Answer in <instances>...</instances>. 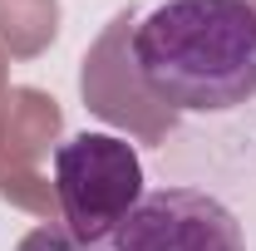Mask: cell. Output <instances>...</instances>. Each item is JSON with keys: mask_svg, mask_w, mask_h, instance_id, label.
<instances>
[{"mask_svg": "<svg viewBox=\"0 0 256 251\" xmlns=\"http://www.w3.org/2000/svg\"><path fill=\"white\" fill-rule=\"evenodd\" d=\"M54 192L64 226L94 251L143 197V162L114 133H74L54 148Z\"/></svg>", "mask_w": 256, "mask_h": 251, "instance_id": "2", "label": "cell"}, {"mask_svg": "<svg viewBox=\"0 0 256 251\" xmlns=\"http://www.w3.org/2000/svg\"><path fill=\"white\" fill-rule=\"evenodd\" d=\"M20 251H89L69 226H60V222H50V226H34L30 236L20 242Z\"/></svg>", "mask_w": 256, "mask_h": 251, "instance_id": "4", "label": "cell"}, {"mask_svg": "<svg viewBox=\"0 0 256 251\" xmlns=\"http://www.w3.org/2000/svg\"><path fill=\"white\" fill-rule=\"evenodd\" d=\"M133 64L153 98L188 114H226L256 94V5L162 0L133 30Z\"/></svg>", "mask_w": 256, "mask_h": 251, "instance_id": "1", "label": "cell"}, {"mask_svg": "<svg viewBox=\"0 0 256 251\" xmlns=\"http://www.w3.org/2000/svg\"><path fill=\"white\" fill-rule=\"evenodd\" d=\"M94 251H246L242 226L212 192L158 188L143 192Z\"/></svg>", "mask_w": 256, "mask_h": 251, "instance_id": "3", "label": "cell"}]
</instances>
